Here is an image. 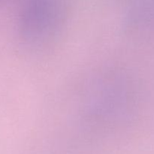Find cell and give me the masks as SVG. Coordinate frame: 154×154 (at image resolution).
I'll list each match as a JSON object with an SVG mask.
<instances>
[{"instance_id": "cell-1", "label": "cell", "mask_w": 154, "mask_h": 154, "mask_svg": "<svg viewBox=\"0 0 154 154\" xmlns=\"http://www.w3.org/2000/svg\"><path fill=\"white\" fill-rule=\"evenodd\" d=\"M81 93V108L87 120L105 127H117L132 112V87L122 72H101L87 81Z\"/></svg>"}, {"instance_id": "cell-2", "label": "cell", "mask_w": 154, "mask_h": 154, "mask_svg": "<svg viewBox=\"0 0 154 154\" xmlns=\"http://www.w3.org/2000/svg\"><path fill=\"white\" fill-rule=\"evenodd\" d=\"M69 16V0H23L17 20L20 41L39 50L61 34Z\"/></svg>"}]
</instances>
